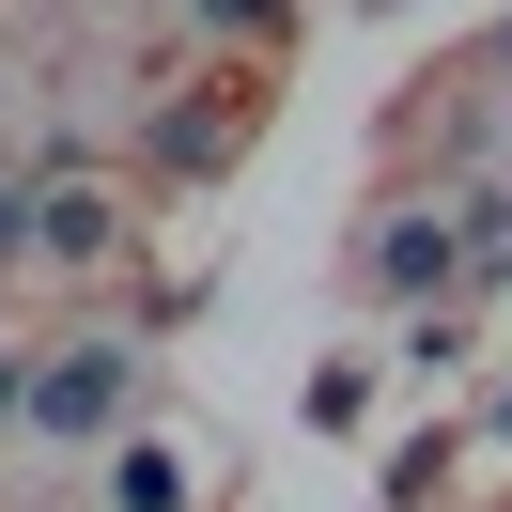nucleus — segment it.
Here are the masks:
<instances>
[{"label":"nucleus","mask_w":512,"mask_h":512,"mask_svg":"<svg viewBox=\"0 0 512 512\" xmlns=\"http://www.w3.org/2000/svg\"><path fill=\"white\" fill-rule=\"evenodd\" d=\"M125 404H140V342H78V357H32V404H16V435H32V450H94Z\"/></svg>","instance_id":"nucleus-1"},{"label":"nucleus","mask_w":512,"mask_h":512,"mask_svg":"<svg viewBox=\"0 0 512 512\" xmlns=\"http://www.w3.org/2000/svg\"><path fill=\"white\" fill-rule=\"evenodd\" d=\"M357 280L404 295V311H450V295H466V218H388L373 249H357Z\"/></svg>","instance_id":"nucleus-2"},{"label":"nucleus","mask_w":512,"mask_h":512,"mask_svg":"<svg viewBox=\"0 0 512 512\" xmlns=\"http://www.w3.org/2000/svg\"><path fill=\"white\" fill-rule=\"evenodd\" d=\"M202 497V466H187V450H156V435H125V450H109V512H187Z\"/></svg>","instance_id":"nucleus-3"},{"label":"nucleus","mask_w":512,"mask_h":512,"mask_svg":"<svg viewBox=\"0 0 512 512\" xmlns=\"http://www.w3.org/2000/svg\"><path fill=\"white\" fill-rule=\"evenodd\" d=\"M109 249H125V233H109V202L47 171V264H109Z\"/></svg>","instance_id":"nucleus-4"},{"label":"nucleus","mask_w":512,"mask_h":512,"mask_svg":"<svg viewBox=\"0 0 512 512\" xmlns=\"http://www.w3.org/2000/svg\"><path fill=\"white\" fill-rule=\"evenodd\" d=\"M187 32H202V47H280L295 0H187Z\"/></svg>","instance_id":"nucleus-5"},{"label":"nucleus","mask_w":512,"mask_h":512,"mask_svg":"<svg viewBox=\"0 0 512 512\" xmlns=\"http://www.w3.org/2000/svg\"><path fill=\"white\" fill-rule=\"evenodd\" d=\"M450 218H466V295H481V280H512V187L450 202Z\"/></svg>","instance_id":"nucleus-6"},{"label":"nucleus","mask_w":512,"mask_h":512,"mask_svg":"<svg viewBox=\"0 0 512 512\" xmlns=\"http://www.w3.org/2000/svg\"><path fill=\"white\" fill-rule=\"evenodd\" d=\"M0 264H47V187H0Z\"/></svg>","instance_id":"nucleus-7"},{"label":"nucleus","mask_w":512,"mask_h":512,"mask_svg":"<svg viewBox=\"0 0 512 512\" xmlns=\"http://www.w3.org/2000/svg\"><path fill=\"white\" fill-rule=\"evenodd\" d=\"M16 404H32V357H0V419H16Z\"/></svg>","instance_id":"nucleus-8"},{"label":"nucleus","mask_w":512,"mask_h":512,"mask_svg":"<svg viewBox=\"0 0 512 512\" xmlns=\"http://www.w3.org/2000/svg\"><path fill=\"white\" fill-rule=\"evenodd\" d=\"M497 435H512V388H497Z\"/></svg>","instance_id":"nucleus-9"},{"label":"nucleus","mask_w":512,"mask_h":512,"mask_svg":"<svg viewBox=\"0 0 512 512\" xmlns=\"http://www.w3.org/2000/svg\"><path fill=\"white\" fill-rule=\"evenodd\" d=\"M497 78H512V32H497Z\"/></svg>","instance_id":"nucleus-10"}]
</instances>
